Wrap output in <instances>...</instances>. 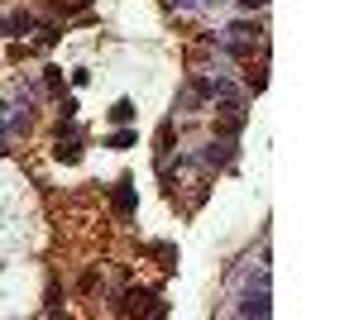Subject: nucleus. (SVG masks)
Segmentation results:
<instances>
[{"instance_id":"nucleus-1","label":"nucleus","mask_w":359,"mask_h":320,"mask_svg":"<svg viewBox=\"0 0 359 320\" xmlns=\"http://www.w3.org/2000/svg\"><path fill=\"white\" fill-rule=\"evenodd\" d=\"M273 306H269V277H259V287L249 282L245 296H240V316H269Z\"/></svg>"},{"instance_id":"nucleus-13","label":"nucleus","mask_w":359,"mask_h":320,"mask_svg":"<svg viewBox=\"0 0 359 320\" xmlns=\"http://www.w3.org/2000/svg\"><path fill=\"white\" fill-rule=\"evenodd\" d=\"M168 5H187V0H168Z\"/></svg>"},{"instance_id":"nucleus-8","label":"nucleus","mask_w":359,"mask_h":320,"mask_svg":"<svg viewBox=\"0 0 359 320\" xmlns=\"http://www.w3.org/2000/svg\"><path fill=\"white\" fill-rule=\"evenodd\" d=\"M106 144H111V148H135V144H139V134H135V130H115L111 139H106Z\"/></svg>"},{"instance_id":"nucleus-15","label":"nucleus","mask_w":359,"mask_h":320,"mask_svg":"<svg viewBox=\"0 0 359 320\" xmlns=\"http://www.w3.org/2000/svg\"><path fill=\"white\" fill-rule=\"evenodd\" d=\"M0 115H5V101H0Z\"/></svg>"},{"instance_id":"nucleus-6","label":"nucleus","mask_w":359,"mask_h":320,"mask_svg":"<svg viewBox=\"0 0 359 320\" xmlns=\"http://www.w3.org/2000/svg\"><path fill=\"white\" fill-rule=\"evenodd\" d=\"M0 34H10V39H20V34H34V15H25V10H15L5 25H0Z\"/></svg>"},{"instance_id":"nucleus-9","label":"nucleus","mask_w":359,"mask_h":320,"mask_svg":"<svg viewBox=\"0 0 359 320\" xmlns=\"http://www.w3.org/2000/svg\"><path fill=\"white\" fill-rule=\"evenodd\" d=\"M154 253L163 258V267H177V249L172 244H154Z\"/></svg>"},{"instance_id":"nucleus-11","label":"nucleus","mask_w":359,"mask_h":320,"mask_svg":"<svg viewBox=\"0 0 359 320\" xmlns=\"http://www.w3.org/2000/svg\"><path fill=\"white\" fill-rule=\"evenodd\" d=\"M39 43H43V48H48V43H57V25H43V29H39Z\"/></svg>"},{"instance_id":"nucleus-4","label":"nucleus","mask_w":359,"mask_h":320,"mask_svg":"<svg viewBox=\"0 0 359 320\" xmlns=\"http://www.w3.org/2000/svg\"><path fill=\"white\" fill-rule=\"evenodd\" d=\"M53 153H57V162H77V158H82V134H77V130L57 134V148H53Z\"/></svg>"},{"instance_id":"nucleus-2","label":"nucleus","mask_w":359,"mask_h":320,"mask_svg":"<svg viewBox=\"0 0 359 320\" xmlns=\"http://www.w3.org/2000/svg\"><path fill=\"white\" fill-rule=\"evenodd\" d=\"M240 130H245V106H240V101H225L221 120H216V134H221V139H235Z\"/></svg>"},{"instance_id":"nucleus-3","label":"nucleus","mask_w":359,"mask_h":320,"mask_svg":"<svg viewBox=\"0 0 359 320\" xmlns=\"http://www.w3.org/2000/svg\"><path fill=\"white\" fill-rule=\"evenodd\" d=\"M206 167H225V162H235V139H211L206 144V153H201Z\"/></svg>"},{"instance_id":"nucleus-7","label":"nucleus","mask_w":359,"mask_h":320,"mask_svg":"<svg viewBox=\"0 0 359 320\" xmlns=\"http://www.w3.org/2000/svg\"><path fill=\"white\" fill-rule=\"evenodd\" d=\"M111 120H115V125H130V120H135V101H115Z\"/></svg>"},{"instance_id":"nucleus-10","label":"nucleus","mask_w":359,"mask_h":320,"mask_svg":"<svg viewBox=\"0 0 359 320\" xmlns=\"http://www.w3.org/2000/svg\"><path fill=\"white\" fill-rule=\"evenodd\" d=\"M168 148H172V120L158 125V153H168Z\"/></svg>"},{"instance_id":"nucleus-5","label":"nucleus","mask_w":359,"mask_h":320,"mask_svg":"<svg viewBox=\"0 0 359 320\" xmlns=\"http://www.w3.org/2000/svg\"><path fill=\"white\" fill-rule=\"evenodd\" d=\"M135 206H139L135 182H130V177H120V182H115V211H120V215H135Z\"/></svg>"},{"instance_id":"nucleus-14","label":"nucleus","mask_w":359,"mask_h":320,"mask_svg":"<svg viewBox=\"0 0 359 320\" xmlns=\"http://www.w3.org/2000/svg\"><path fill=\"white\" fill-rule=\"evenodd\" d=\"M0 153H5V139H0Z\"/></svg>"},{"instance_id":"nucleus-12","label":"nucleus","mask_w":359,"mask_h":320,"mask_svg":"<svg viewBox=\"0 0 359 320\" xmlns=\"http://www.w3.org/2000/svg\"><path fill=\"white\" fill-rule=\"evenodd\" d=\"M240 5H245V10H264L269 0H240Z\"/></svg>"}]
</instances>
